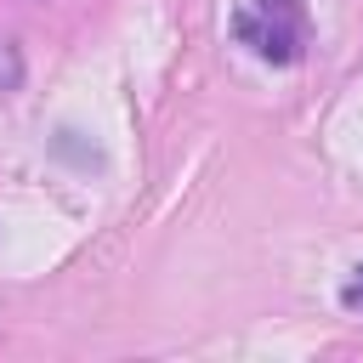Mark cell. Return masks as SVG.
<instances>
[{
    "instance_id": "1",
    "label": "cell",
    "mask_w": 363,
    "mask_h": 363,
    "mask_svg": "<svg viewBox=\"0 0 363 363\" xmlns=\"http://www.w3.org/2000/svg\"><path fill=\"white\" fill-rule=\"evenodd\" d=\"M233 34L261 62H295L306 51V11L301 0H238Z\"/></svg>"
},
{
    "instance_id": "2",
    "label": "cell",
    "mask_w": 363,
    "mask_h": 363,
    "mask_svg": "<svg viewBox=\"0 0 363 363\" xmlns=\"http://www.w3.org/2000/svg\"><path fill=\"white\" fill-rule=\"evenodd\" d=\"M23 85V51H17V40H0V96H11Z\"/></svg>"
},
{
    "instance_id": "3",
    "label": "cell",
    "mask_w": 363,
    "mask_h": 363,
    "mask_svg": "<svg viewBox=\"0 0 363 363\" xmlns=\"http://www.w3.org/2000/svg\"><path fill=\"white\" fill-rule=\"evenodd\" d=\"M357 272H363V267H357ZM346 306H357V312H363V278H357V284L346 289Z\"/></svg>"
}]
</instances>
